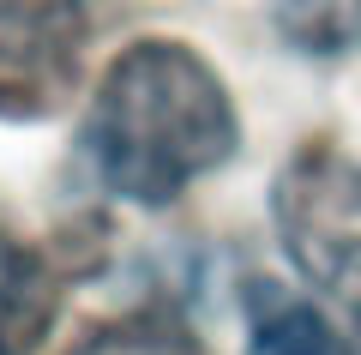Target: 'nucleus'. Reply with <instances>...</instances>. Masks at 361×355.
Wrapping results in <instances>:
<instances>
[{"label":"nucleus","mask_w":361,"mask_h":355,"mask_svg":"<svg viewBox=\"0 0 361 355\" xmlns=\"http://www.w3.org/2000/svg\"><path fill=\"white\" fill-rule=\"evenodd\" d=\"M85 151L109 193L169 205L235 151V109L205 61L180 42H139L109 66L85 127Z\"/></svg>","instance_id":"obj_1"},{"label":"nucleus","mask_w":361,"mask_h":355,"mask_svg":"<svg viewBox=\"0 0 361 355\" xmlns=\"http://www.w3.org/2000/svg\"><path fill=\"white\" fill-rule=\"evenodd\" d=\"M277 235L295 271L361 313V163L307 151L277 175Z\"/></svg>","instance_id":"obj_2"},{"label":"nucleus","mask_w":361,"mask_h":355,"mask_svg":"<svg viewBox=\"0 0 361 355\" xmlns=\"http://www.w3.org/2000/svg\"><path fill=\"white\" fill-rule=\"evenodd\" d=\"M85 6L78 0H0V114L42 121L78 85Z\"/></svg>","instance_id":"obj_3"},{"label":"nucleus","mask_w":361,"mask_h":355,"mask_svg":"<svg viewBox=\"0 0 361 355\" xmlns=\"http://www.w3.org/2000/svg\"><path fill=\"white\" fill-rule=\"evenodd\" d=\"M54 325V277L30 247L0 235V355H30Z\"/></svg>","instance_id":"obj_4"},{"label":"nucleus","mask_w":361,"mask_h":355,"mask_svg":"<svg viewBox=\"0 0 361 355\" xmlns=\"http://www.w3.org/2000/svg\"><path fill=\"white\" fill-rule=\"evenodd\" d=\"M247 355H355L349 337L307 301H277L265 319L253 325Z\"/></svg>","instance_id":"obj_5"},{"label":"nucleus","mask_w":361,"mask_h":355,"mask_svg":"<svg viewBox=\"0 0 361 355\" xmlns=\"http://www.w3.org/2000/svg\"><path fill=\"white\" fill-rule=\"evenodd\" d=\"M277 25L307 54H343L361 42V0H283Z\"/></svg>","instance_id":"obj_6"},{"label":"nucleus","mask_w":361,"mask_h":355,"mask_svg":"<svg viewBox=\"0 0 361 355\" xmlns=\"http://www.w3.org/2000/svg\"><path fill=\"white\" fill-rule=\"evenodd\" d=\"M73 355H205V343L193 331L169 325V319H127V325H109L97 337H85Z\"/></svg>","instance_id":"obj_7"}]
</instances>
